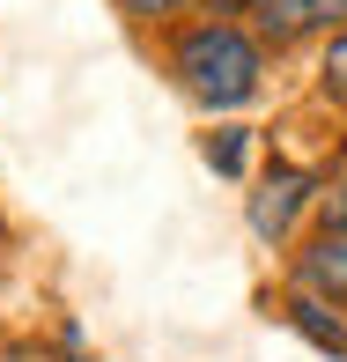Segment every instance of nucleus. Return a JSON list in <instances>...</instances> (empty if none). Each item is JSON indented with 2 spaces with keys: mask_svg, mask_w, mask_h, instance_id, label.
Listing matches in <instances>:
<instances>
[{
  "mask_svg": "<svg viewBox=\"0 0 347 362\" xmlns=\"http://www.w3.org/2000/svg\"><path fill=\"white\" fill-rule=\"evenodd\" d=\"M318 89H325V104H340V111H347V30L333 37V52H325V67H318Z\"/></svg>",
  "mask_w": 347,
  "mask_h": 362,
  "instance_id": "obj_5",
  "label": "nucleus"
},
{
  "mask_svg": "<svg viewBox=\"0 0 347 362\" xmlns=\"http://www.w3.org/2000/svg\"><path fill=\"white\" fill-rule=\"evenodd\" d=\"M295 281H303V296H333V303H347V229L325 222L318 237H310V252L295 259Z\"/></svg>",
  "mask_w": 347,
  "mask_h": 362,
  "instance_id": "obj_3",
  "label": "nucleus"
},
{
  "mask_svg": "<svg viewBox=\"0 0 347 362\" xmlns=\"http://www.w3.org/2000/svg\"><path fill=\"white\" fill-rule=\"evenodd\" d=\"M295 325H303V333L318 340V348H333V355L347 348V333H340V325H325V318H318V303H310V296H303V303H295Z\"/></svg>",
  "mask_w": 347,
  "mask_h": 362,
  "instance_id": "obj_6",
  "label": "nucleus"
},
{
  "mask_svg": "<svg viewBox=\"0 0 347 362\" xmlns=\"http://www.w3.org/2000/svg\"><path fill=\"white\" fill-rule=\"evenodd\" d=\"M8 362H45V355H30V348H23V355H8Z\"/></svg>",
  "mask_w": 347,
  "mask_h": 362,
  "instance_id": "obj_10",
  "label": "nucleus"
},
{
  "mask_svg": "<svg viewBox=\"0 0 347 362\" xmlns=\"http://www.w3.org/2000/svg\"><path fill=\"white\" fill-rule=\"evenodd\" d=\"M325 222H333V229H347V163H340L333 192H325Z\"/></svg>",
  "mask_w": 347,
  "mask_h": 362,
  "instance_id": "obj_7",
  "label": "nucleus"
},
{
  "mask_svg": "<svg viewBox=\"0 0 347 362\" xmlns=\"http://www.w3.org/2000/svg\"><path fill=\"white\" fill-rule=\"evenodd\" d=\"M252 15L266 45H295L310 30H333V37L347 30V0H252Z\"/></svg>",
  "mask_w": 347,
  "mask_h": 362,
  "instance_id": "obj_2",
  "label": "nucleus"
},
{
  "mask_svg": "<svg viewBox=\"0 0 347 362\" xmlns=\"http://www.w3.org/2000/svg\"><path fill=\"white\" fill-rule=\"evenodd\" d=\"M170 67H177V81H185L200 104L237 111V104H252V96H259L266 52H259V37H252V30H237V23H200V30L177 37Z\"/></svg>",
  "mask_w": 347,
  "mask_h": 362,
  "instance_id": "obj_1",
  "label": "nucleus"
},
{
  "mask_svg": "<svg viewBox=\"0 0 347 362\" xmlns=\"http://www.w3.org/2000/svg\"><path fill=\"white\" fill-rule=\"evenodd\" d=\"M303 200H310V177L303 170H274L266 185L252 192V229H259V237H288V222H295Z\"/></svg>",
  "mask_w": 347,
  "mask_h": 362,
  "instance_id": "obj_4",
  "label": "nucleus"
},
{
  "mask_svg": "<svg viewBox=\"0 0 347 362\" xmlns=\"http://www.w3.org/2000/svg\"><path fill=\"white\" fill-rule=\"evenodd\" d=\"M207 156H214V163H222V170H237V156H244V141H237V134H222V141H214V148H207Z\"/></svg>",
  "mask_w": 347,
  "mask_h": 362,
  "instance_id": "obj_9",
  "label": "nucleus"
},
{
  "mask_svg": "<svg viewBox=\"0 0 347 362\" xmlns=\"http://www.w3.org/2000/svg\"><path fill=\"white\" fill-rule=\"evenodd\" d=\"M119 8H126V15H177L185 0H119Z\"/></svg>",
  "mask_w": 347,
  "mask_h": 362,
  "instance_id": "obj_8",
  "label": "nucleus"
}]
</instances>
